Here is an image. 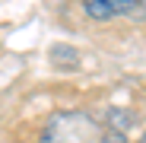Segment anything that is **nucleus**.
<instances>
[{
  "instance_id": "nucleus-1",
  "label": "nucleus",
  "mask_w": 146,
  "mask_h": 143,
  "mask_svg": "<svg viewBox=\"0 0 146 143\" xmlns=\"http://www.w3.org/2000/svg\"><path fill=\"white\" fill-rule=\"evenodd\" d=\"M102 124L89 111H60L44 127L41 143H99Z\"/></svg>"
},
{
  "instance_id": "nucleus-2",
  "label": "nucleus",
  "mask_w": 146,
  "mask_h": 143,
  "mask_svg": "<svg viewBox=\"0 0 146 143\" xmlns=\"http://www.w3.org/2000/svg\"><path fill=\"white\" fill-rule=\"evenodd\" d=\"M140 7V0H83V10L92 19H114V16H127Z\"/></svg>"
},
{
  "instance_id": "nucleus-3",
  "label": "nucleus",
  "mask_w": 146,
  "mask_h": 143,
  "mask_svg": "<svg viewBox=\"0 0 146 143\" xmlns=\"http://www.w3.org/2000/svg\"><path fill=\"white\" fill-rule=\"evenodd\" d=\"M99 143H127V137H124V130H102Z\"/></svg>"
},
{
  "instance_id": "nucleus-4",
  "label": "nucleus",
  "mask_w": 146,
  "mask_h": 143,
  "mask_svg": "<svg viewBox=\"0 0 146 143\" xmlns=\"http://www.w3.org/2000/svg\"><path fill=\"white\" fill-rule=\"evenodd\" d=\"M140 143H146V134H143V137H140Z\"/></svg>"
}]
</instances>
